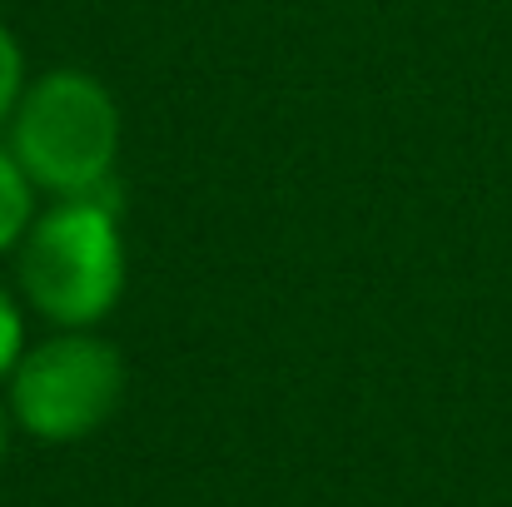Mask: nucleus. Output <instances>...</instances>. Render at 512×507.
Masks as SVG:
<instances>
[{
    "label": "nucleus",
    "mask_w": 512,
    "mask_h": 507,
    "mask_svg": "<svg viewBox=\"0 0 512 507\" xmlns=\"http://www.w3.org/2000/svg\"><path fill=\"white\" fill-rule=\"evenodd\" d=\"M25 299L60 329H90L120 304L125 244L120 204L100 184L90 194H65L40 219H30L20 244Z\"/></svg>",
    "instance_id": "1"
},
{
    "label": "nucleus",
    "mask_w": 512,
    "mask_h": 507,
    "mask_svg": "<svg viewBox=\"0 0 512 507\" xmlns=\"http://www.w3.org/2000/svg\"><path fill=\"white\" fill-rule=\"evenodd\" d=\"M120 150V110L85 70H50L10 115V155L30 184L55 194H90L110 179Z\"/></svg>",
    "instance_id": "2"
},
{
    "label": "nucleus",
    "mask_w": 512,
    "mask_h": 507,
    "mask_svg": "<svg viewBox=\"0 0 512 507\" xmlns=\"http://www.w3.org/2000/svg\"><path fill=\"white\" fill-rule=\"evenodd\" d=\"M125 398V358L95 334H60L20 353L10 368V408L25 433L75 443L95 433Z\"/></svg>",
    "instance_id": "3"
},
{
    "label": "nucleus",
    "mask_w": 512,
    "mask_h": 507,
    "mask_svg": "<svg viewBox=\"0 0 512 507\" xmlns=\"http://www.w3.org/2000/svg\"><path fill=\"white\" fill-rule=\"evenodd\" d=\"M25 229H30V179L15 165V155L0 150V254L15 239H25Z\"/></svg>",
    "instance_id": "4"
},
{
    "label": "nucleus",
    "mask_w": 512,
    "mask_h": 507,
    "mask_svg": "<svg viewBox=\"0 0 512 507\" xmlns=\"http://www.w3.org/2000/svg\"><path fill=\"white\" fill-rule=\"evenodd\" d=\"M20 95H25V60H20V45H15V35L0 25V125L15 115Z\"/></svg>",
    "instance_id": "5"
},
{
    "label": "nucleus",
    "mask_w": 512,
    "mask_h": 507,
    "mask_svg": "<svg viewBox=\"0 0 512 507\" xmlns=\"http://www.w3.org/2000/svg\"><path fill=\"white\" fill-rule=\"evenodd\" d=\"M20 343H25V329H20V309L10 304V294L0 289V373H10L20 363Z\"/></svg>",
    "instance_id": "6"
},
{
    "label": "nucleus",
    "mask_w": 512,
    "mask_h": 507,
    "mask_svg": "<svg viewBox=\"0 0 512 507\" xmlns=\"http://www.w3.org/2000/svg\"><path fill=\"white\" fill-rule=\"evenodd\" d=\"M0 458H5V408H0Z\"/></svg>",
    "instance_id": "7"
}]
</instances>
